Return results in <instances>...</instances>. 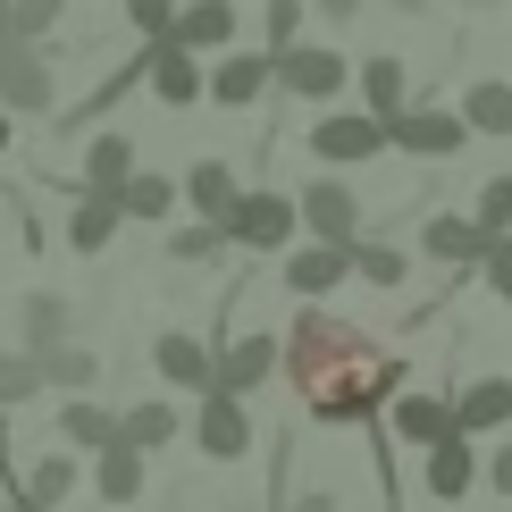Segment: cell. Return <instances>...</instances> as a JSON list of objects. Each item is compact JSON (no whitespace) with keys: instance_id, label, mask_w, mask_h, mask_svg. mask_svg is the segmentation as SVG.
I'll list each match as a JSON object with an SVG mask.
<instances>
[{"instance_id":"obj_1","label":"cell","mask_w":512,"mask_h":512,"mask_svg":"<svg viewBox=\"0 0 512 512\" xmlns=\"http://www.w3.org/2000/svg\"><path fill=\"white\" fill-rule=\"evenodd\" d=\"M286 378H294L303 420H319V429H370L412 387V361L387 353L370 328L336 319L328 303H303L294 328H286Z\"/></svg>"},{"instance_id":"obj_2","label":"cell","mask_w":512,"mask_h":512,"mask_svg":"<svg viewBox=\"0 0 512 512\" xmlns=\"http://www.w3.org/2000/svg\"><path fill=\"white\" fill-rule=\"evenodd\" d=\"M227 244L236 252H286L294 236H303V202L294 194H277V185H244V202L227 210Z\"/></svg>"},{"instance_id":"obj_3","label":"cell","mask_w":512,"mask_h":512,"mask_svg":"<svg viewBox=\"0 0 512 512\" xmlns=\"http://www.w3.org/2000/svg\"><path fill=\"white\" fill-rule=\"evenodd\" d=\"M0 110L9 118H59V84L42 42H0Z\"/></svg>"},{"instance_id":"obj_4","label":"cell","mask_w":512,"mask_h":512,"mask_svg":"<svg viewBox=\"0 0 512 512\" xmlns=\"http://www.w3.org/2000/svg\"><path fill=\"white\" fill-rule=\"evenodd\" d=\"M185 437H194V454H202V462H244L261 429H252V403H244V395L210 387V395L194 403V420H185Z\"/></svg>"},{"instance_id":"obj_5","label":"cell","mask_w":512,"mask_h":512,"mask_svg":"<svg viewBox=\"0 0 512 512\" xmlns=\"http://www.w3.org/2000/svg\"><path fill=\"white\" fill-rule=\"evenodd\" d=\"M269 59H277V93L286 101H319V110H328L353 84V59L328 51V42H294V51H269Z\"/></svg>"},{"instance_id":"obj_6","label":"cell","mask_w":512,"mask_h":512,"mask_svg":"<svg viewBox=\"0 0 512 512\" xmlns=\"http://www.w3.org/2000/svg\"><path fill=\"white\" fill-rule=\"evenodd\" d=\"M303 152H311L319 168H361V160L395 152V143H387V118H370V110H328V118L311 126Z\"/></svg>"},{"instance_id":"obj_7","label":"cell","mask_w":512,"mask_h":512,"mask_svg":"<svg viewBox=\"0 0 512 512\" xmlns=\"http://www.w3.org/2000/svg\"><path fill=\"white\" fill-rule=\"evenodd\" d=\"M294 202H303V236L311 244H361V194L345 185V168H319Z\"/></svg>"},{"instance_id":"obj_8","label":"cell","mask_w":512,"mask_h":512,"mask_svg":"<svg viewBox=\"0 0 512 512\" xmlns=\"http://www.w3.org/2000/svg\"><path fill=\"white\" fill-rule=\"evenodd\" d=\"M143 93H152L160 110H194V101H210L202 51H185V42H143Z\"/></svg>"},{"instance_id":"obj_9","label":"cell","mask_w":512,"mask_h":512,"mask_svg":"<svg viewBox=\"0 0 512 512\" xmlns=\"http://www.w3.org/2000/svg\"><path fill=\"white\" fill-rule=\"evenodd\" d=\"M277 370H286V328H236L219 345V387L227 395H261Z\"/></svg>"},{"instance_id":"obj_10","label":"cell","mask_w":512,"mask_h":512,"mask_svg":"<svg viewBox=\"0 0 512 512\" xmlns=\"http://www.w3.org/2000/svg\"><path fill=\"white\" fill-rule=\"evenodd\" d=\"M387 143L412 160H454L462 143H471V118L462 110H437V101H412L403 118H387Z\"/></svg>"},{"instance_id":"obj_11","label":"cell","mask_w":512,"mask_h":512,"mask_svg":"<svg viewBox=\"0 0 512 512\" xmlns=\"http://www.w3.org/2000/svg\"><path fill=\"white\" fill-rule=\"evenodd\" d=\"M487 479V454H479V437H437L429 454H420V487H429V504H462L471 487Z\"/></svg>"},{"instance_id":"obj_12","label":"cell","mask_w":512,"mask_h":512,"mask_svg":"<svg viewBox=\"0 0 512 512\" xmlns=\"http://www.w3.org/2000/svg\"><path fill=\"white\" fill-rule=\"evenodd\" d=\"M152 370H160V387H177V395H194V403L219 387V353H210V336H185V328H160Z\"/></svg>"},{"instance_id":"obj_13","label":"cell","mask_w":512,"mask_h":512,"mask_svg":"<svg viewBox=\"0 0 512 512\" xmlns=\"http://www.w3.org/2000/svg\"><path fill=\"white\" fill-rule=\"evenodd\" d=\"M277 93V59L269 51H219L210 59V101L219 110H261Z\"/></svg>"},{"instance_id":"obj_14","label":"cell","mask_w":512,"mask_h":512,"mask_svg":"<svg viewBox=\"0 0 512 512\" xmlns=\"http://www.w3.org/2000/svg\"><path fill=\"white\" fill-rule=\"evenodd\" d=\"M387 437H395V445H420V454H429L437 437H454V395L403 387V395L387 403Z\"/></svg>"},{"instance_id":"obj_15","label":"cell","mask_w":512,"mask_h":512,"mask_svg":"<svg viewBox=\"0 0 512 512\" xmlns=\"http://www.w3.org/2000/svg\"><path fill=\"white\" fill-rule=\"evenodd\" d=\"M135 168H143V160H135V135L93 126V135H84V160H76V194H118Z\"/></svg>"},{"instance_id":"obj_16","label":"cell","mask_w":512,"mask_h":512,"mask_svg":"<svg viewBox=\"0 0 512 512\" xmlns=\"http://www.w3.org/2000/svg\"><path fill=\"white\" fill-rule=\"evenodd\" d=\"M345 277H353V244H286V294L319 303V294H336Z\"/></svg>"},{"instance_id":"obj_17","label":"cell","mask_w":512,"mask_h":512,"mask_svg":"<svg viewBox=\"0 0 512 512\" xmlns=\"http://www.w3.org/2000/svg\"><path fill=\"white\" fill-rule=\"evenodd\" d=\"M454 429H462V437H504V429H512V378H504V370L454 387Z\"/></svg>"},{"instance_id":"obj_18","label":"cell","mask_w":512,"mask_h":512,"mask_svg":"<svg viewBox=\"0 0 512 512\" xmlns=\"http://www.w3.org/2000/svg\"><path fill=\"white\" fill-rule=\"evenodd\" d=\"M420 252H429V261H445V269H479V252H487V227L479 219H462V210H429V219H420Z\"/></svg>"},{"instance_id":"obj_19","label":"cell","mask_w":512,"mask_h":512,"mask_svg":"<svg viewBox=\"0 0 512 512\" xmlns=\"http://www.w3.org/2000/svg\"><path fill=\"white\" fill-rule=\"evenodd\" d=\"M236 0H185L177 9V26H168V42H185V51H202V59H219V51H236Z\"/></svg>"},{"instance_id":"obj_20","label":"cell","mask_w":512,"mask_h":512,"mask_svg":"<svg viewBox=\"0 0 512 512\" xmlns=\"http://www.w3.org/2000/svg\"><path fill=\"white\" fill-rule=\"evenodd\" d=\"M68 336H76V303L51 294V286H26V303H17V345L42 353V345H68Z\"/></svg>"},{"instance_id":"obj_21","label":"cell","mask_w":512,"mask_h":512,"mask_svg":"<svg viewBox=\"0 0 512 512\" xmlns=\"http://www.w3.org/2000/svg\"><path fill=\"white\" fill-rule=\"evenodd\" d=\"M143 487H152V454H143V445H101V454H93V496L101 504H135L143 496Z\"/></svg>"},{"instance_id":"obj_22","label":"cell","mask_w":512,"mask_h":512,"mask_svg":"<svg viewBox=\"0 0 512 512\" xmlns=\"http://www.w3.org/2000/svg\"><path fill=\"white\" fill-rule=\"evenodd\" d=\"M118 227H126V210H118V194H76V210H68V252H84V261H101V252L118 244Z\"/></svg>"},{"instance_id":"obj_23","label":"cell","mask_w":512,"mask_h":512,"mask_svg":"<svg viewBox=\"0 0 512 512\" xmlns=\"http://www.w3.org/2000/svg\"><path fill=\"white\" fill-rule=\"evenodd\" d=\"M412 68H403V59L395 51H370V59H361V110H370V118H403V110H412Z\"/></svg>"},{"instance_id":"obj_24","label":"cell","mask_w":512,"mask_h":512,"mask_svg":"<svg viewBox=\"0 0 512 512\" xmlns=\"http://www.w3.org/2000/svg\"><path fill=\"white\" fill-rule=\"evenodd\" d=\"M59 445L93 462L101 445H118V412H110L101 395H68V403H59Z\"/></svg>"},{"instance_id":"obj_25","label":"cell","mask_w":512,"mask_h":512,"mask_svg":"<svg viewBox=\"0 0 512 512\" xmlns=\"http://www.w3.org/2000/svg\"><path fill=\"white\" fill-rule=\"evenodd\" d=\"M185 202H194V219H227V210L244 202V177L219 152H202L194 168H185Z\"/></svg>"},{"instance_id":"obj_26","label":"cell","mask_w":512,"mask_h":512,"mask_svg":"<svg viewBox=\"0 0 512 512\" xmlns=\"http://www.w3.org/2000/svg\"><path fill=\"white\" fill-rule=\"evenodd\" d=\"M177 429H185V412H177L168 395H143V403H126V412H118V437H126V445H143L152 462L177 445Z\"/></svg>"},{"instance_id":"obj_27","label":"cell","mask_w":512,"mask_h":512,"mask_svg":"<svg viewBox=\"0 0 512 512\" xmlns=\"http://www.w3.org/2000/svg\"><path fill=\"white\" fill-rule=\"evenodd\" d=\"M76 487H84V454H68V445H59V454H42L34 471H26V496H17V504H34V512H59V504L76 496Z\"/></svg>"},{"instance_id":"obj_28","label":"cell","mask_w":512,"mask_h":512,"mask_svg":"<svg viewBox=\"0 0 512 512\" xmlns=\"http://www.w3.org/2000/svg\"><path fill=\"white\" fill-rule=\"evenodd\" d=\"M177 202H185V177H168V168H135V177L118 185V210H126V219H152V227H160Z\"/></svg>"},{"instance_id":"obj_29","label":"cell","mask_w":512,"mask_h":512,"mask_svg":"<svg viewBox=\"0 0 512 512\" xmlns=\"http://www.w3.org/2000/svg\"><path fill=\"white\" fill-rule=\"evenodd\" d=\"M34 361H42V387H59V395H93L101 387V353L76 345V336H68V345H42Z\"/></svg>"},{"instance_id":"obj_30","label":"cell","mask_w":512,"mask_h":512,"mask_svg":"<svg viewBox=\"0 0 512 512\" xmlns=\"http://www.w3.org/2000/svg\"><path fill=\"white\" fill-rule=\"evenodd\" d=\"M227 227L219 219H185V227H168L160 236V261H177V269H210V261H227Z\"/></svg>"},{"instance_id":"obj_31","label":"cell","mask_w":512,"mask_h":512,"mask_svg":"<svg viewBox=\"0 0 512 512\" xmlns=\"http://www.w3.org/2000/svg\"><path fill=\"white\" fill-rule=\"evenodd\" d=\"M462 118H471V135H512V76L462 84Z\"/></svg>"},{"instance_id":"obj_32","label":"cell","mask_w":512,"mask_h":512,"mask_svg":"<svg viewBox=\"0 0 512 512\" xmlns=\"http://www.w3.org/2000/svg\"><path fill=\"white\" fill-rule=\"evenodd\" d=\"M353 277L361 286H403V277H412V252L387 244V236H361L353 244Z\"/></svg>"},{"instance_id":"obj_33","label":"cell","mask_w":512,"mask_h":512,"mask_svg":"<svg viewBox=\"0 0 512 512\" xmlns=\"http://www.w3.org/2000/svg\"><path fill=\"white\" fill-rule=\"evenodd\" d=\"M34 395H42V361L26 345H17V353L0 345V412H17V403H34Z\"/></svg>"},{"instance_id":"obj_34","label":"cell","mask_w":512,"mask_h":512,"mask_svg":"<svg viewBox=\"0 0 512 512\" xmlns=\"http://www.w3.org/2000/svg\"><path fill=\"white\" fill-rule=\"evenodd\" d=\"M303 17H311V0H269L261 9V51H294L303 42Z\"/></svg>"},{"instance_id":"obj_35","label":"cell","mask_w":512,"mask_h":512,"mask_svg":"<svg viewBox=\"0 0 512 512\" xmlns=\"http://www.w3.org/2000/svg\"><path fill=\"white\" fill-rule=\"evenodd\" d=\"M471 219L487 227V236H512V177H487V185H479V202H471Z\"/></svg>"},{"instance_id":"obj_36","label":"cell","mask_w":512,"mask_h":512,"mask_svg":"<svg viewBox=\"0 0 512 512\" xmlns=\"http://www.w3.org/2000/svg\"><path fill=\"white\" fill-rule=\"evenodd\" d=\"M118 9H126V26H135L143 42H168V26H177L185 0H118Z\"/></svg>"},{"instance_id":"obj_37","label":"cell","mask_w":512,"mask_h":512,"mask_svg":"<svg viewBox=\"0 0 512 512\" xmlns=\"http://www.w3.org/2000/svg\"><path fill=\"white\" fill-rule=\"evenodd\" d=\"M479 286L496 294V303H512V236H487V252H479Z\"/></svg>"},{"instance_id":"obj_38","label":"cell","mask_w":512,"mask_h":512,"mask_svg":"<svg viewBox=\"0 0 512 512\" xmlns=\"http://www.w3.org/2000/svg\"><path fill=\"white\" fill-rule=\"evenodd\" d=\"M59 17H68V0H17V42H51Z\"/></svg>"},{"instance_id":"obj_39","label":"cell","mask_w":512,"mask_h":512,"mask_svg":"<svg viewBox=\"0 0 512 512\" xmlns=\"http://www.w3.org/2000/svg\"><path fill=\"white\" fill-rule=\"evenodd\" d=\"M269 512H336V487H303V496L286 487V496H277Z\"/></svg>"},{"instance_id":"obj_40","label":"cell","mask_w":512,"mask_h":512,"mask_svg":"<svg viewBox=\"0 0 512 512\" xmlns=\"http://www.w3.org/2000/svg\"><path fill=\"white\" fill-rule=\"evenodd\" d=\"M479 487H496V496H512V437L496 445V454H487V479Z\"/></svg>"},{"instance_id":"obj_41","label":"cell","mask_w":512,"mask_h":512,"mask_svg":"<svg viewBox=\"0 0 512 512\" xmlns=\"http://www.w3.org/2000/svg\"><path fill=\"white\" fill-rule=\"evenodd\" d=\"M311 9H319V17H336V26H353V17H361V0H311Z\"/></svg>"},{"instance_id":"obj_42","label":"cell","mask_w":512,"mask_h":512,"mask_svg":"<svg viewBox=\"0 0 512 512\" xmlns=\"http://www.w3.org/2000/svg\"><path fill=\"white\" fill-rule=\"evenodd\" d=\"M0 42H17V0H0Z\"/></svg>"},{"instance_id":"obj_43","label":"cell","mask_w":512,"mask_h":512,"mask_svg":"<svg viewBox=\"0 0 512 512\" xmlns=\"http://www.w3.org/2000/svg\"><path fill=\"white\" fill-rule=\"evenodd\" d=\"M9 135H17V118H9V110H0V152H9Z\"/></svg>"},{"instance_id":"obj_44","label":"cell","mask_w":512,"mask_h":512,"mask_svg":"<svg viewBox=\"0 0 512 512\" xmlns=\"http://www.w3.org/2000/svg\"><path fill=\"white\" fill-rule=\"evenodd\" d=\"M0 512H34V504H17V496H9V504H0Z\"/></svg>"},{"instance_id":"obj_45","label":"cell","mask_w":512,"mask_h":512,"mask_svg":"<svg viewBox=\"0 0 512 512\" xmlns=\"http://www.w3.org/2000/svg\"><path fill=\"white\" fill-rule=\"evenodd\" d=\"M219 512H252V504H219Z\"/></svg>"}]
</instances>
